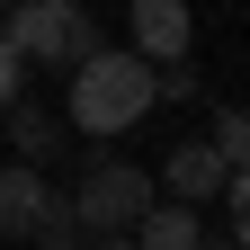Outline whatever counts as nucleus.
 I'll return each mask as SVG.
<instances>
[{"mask_svg": "<svg viewBox=\"0 0 250 250\" xmlns=\"http://www.w3.org/2000/svg\"><path fill=\"white\" fill-rule=\"evenodd\" d=\"M224 214H232V241L250 250V161H232V170H224Z\"/></svg>", "mask_w": 250, "mask_h": 250, "instance_id": "9d476101", "label": "nucleus"}, {"mask_svg": "<svg viewBox=\"0 0 250 250\" xmlns=\"http://www.w3.org/2000/svg\"><path fill=\"white\" fill-rule=\"evenodd\" d=\"M152 99H161V81H152V62L143 54H107V45H89L72 62V99H62V125H81V134H125V125H143Z\"/></svg>", "mask_w": 250, "mask_h": 250, "instance_id": "f257e3e1", "label": "nucleus"}, {"mask_svg": "<svg viewBox=\"0 0 250 250\" xmlns=\"http://www.w3.org/2000/svg\"><path fill=\"white\" fill-rule=\"evenodd\" d=\"M0 9H9V0H0Z\"/></svg>", "mask_w": 250, "mask_h": 250, "instance_id": "2eb2a0df", "label": "nucleus"}, {"mask_svg": "<svg viewBox=\"0 0 250 250\" xmlns=\"http://www.w3.org/2000/svg\"><path fill=\"white\" fill-rule=\"evenodd\" d=\"M45 197H54V188H45L36 161H9V170H0V241H27V232H36Z\"/></svg>", "mask_w": 250, "mask_h": 250, "instance_id": "39448f33", "label": "nucleus"}, {"mask_svg": "<svg viewBox=\"0 0 250 250\" xmlns=\"http://www.w3.org/2000/svg\"><path fill=\"white\" fill-rule=\"evenodd\" d=\"M152 206V179L134 161H89L81 188H72V214H81V232H134V214Z\"/></svg>", "mask_w": 250, "mask_h": 250, "instance_id": "7ed1b4c3", "label": "nucleus"}, {"mask_svg": "<svg viewBox=\"0 0 250 250\" xmlns=\"http://www.w3.org/2000/svg\"><path fill=\"white\" fill-rule=\"evenodd\" d=\"M197 241H206V224L188 197H161V206L134 214V250H197Z\"/></svg>", "mask_w": 250, "mask_h": 250, "instance_id": "0eeeda50", "label": "nucleus"}, {"mask_svg": "<svg viewBox=\"0 0 250 250\" xmlns=\"http://www.w3.org/2000/svg\"><path fill=\"white\" fill-rule=\"evenodd\" d=\"M197 250H241V241H232V232H224V241H197Z\"/></svg>", "mask_w": 250, "mask_h": 250, "instance_id": "4468645a", "label": "nucleus"}, {"mask_svg": "<svg viewBox=\"0 0 250 250\" xmlns=\"http://www.w3.org/2000/svg\"><path fill=\"white\" fill-rule=\"evenodd\" d=\"M18 89H27V54H18L9 36H0V107H9V99H18Z\"/></svg>", "mask_w": 250, "mask_h": 250, "instance_id": "f8f14e48", "label": "nucleus"}, {"mask_svg": "<svg viewBox=\"0 0 250 250\" xmlns=\"http://www.w3.org/2000/svg\"><path fill=\"white\" fill-rule=\"evenodd\" d=\"M214 152H224V161H250V107H224L214 116V134H206Z\"/></svg>", "mask_w": 250, "mask_h": 250, "instance_id": "9b49d317", "label": "nucleus"}, {"mask_svg": "<svg viewBox=\"0 0 250 250\" xmlns=\"http://www.w3.org/2000/svg\"><path fill=\"white\" fill-rule=\"evenodd\" d=\"M0 36L27 62H62V72H72V62L99 45V27H89L81 0H9V9H0Z\"/></svg>", "mask_w": 250, "mask_h": 250, "instance_id": "f03ea898", "label": "nucleus"}, {"mask_svg": "<svg viewBox=\"0 0 250 250\" xmlns=\"http://www.w3.org/2000/svg\"><path fill=\"white\" fill-rule=\"evenodd\" d=\"M224 152H214V143H179L170 152V161H161V188H170V197H188V206H206V197H224Z\"/></svg>", "mask_w": 250, "mask_h": 250, "instance_id": "423d86ee", "label": "nucleus"}, {"mask_svg": "<svg viewBox=\"0 0 250 250\" xmlns=\"http://www.w3.org/2000/svg\"><path fill=\"white\" fill-rule=\"evenodd\" d=\"M27 250H81V214H72V197H45V214H36V232H27Z\"/></svg>", "mask_w": 250, "mask_h": 250, "instance_id": "1a4fd4ad", "label": "nucleus"}, {"mask_svg": "<svg viewBox=\"0 0 250 250\" xmlns=\"http://www.w3.org/2000/svg\"><path fill=\"white\" fill-rule=\"evenodd\" d=\"M125 18H134V54H143V62H179L188 45H197L188 0H125Z\"/></svg>", "mask_w": 250, "mask_h": 250, "instance_id": "20e7f679", "label": "nucleus"}, {"mask_svg": "<svg viewBox=\"0 0 250 250\" xmlns=\"http://www.w3.org/2000/svg\"><path fill=\"white\" fill-rule=\"evenodd\" d=\"M89 250H134V232H99V241H89Z\"/></svg>", "mask_w": 250, "mask_h": 250, "instance_id": "ddd939ff", "label": "nucleus"}, {"mask_svg": "<svg viewBox=\"0 0 250 250\" xmlns=\"http://www.w3.org/2000/svg\"><path fill=\"white\" fill-rule=\"evenodd\" d=\"M0 116H9V152H18V161H62V116L54 107H27V99H9V107H0Z\"/></svg>", "mask_w": 250, "mask_h": 250, "instance_id": "6e6552de", "label": "nucleus"}]
</instances>
